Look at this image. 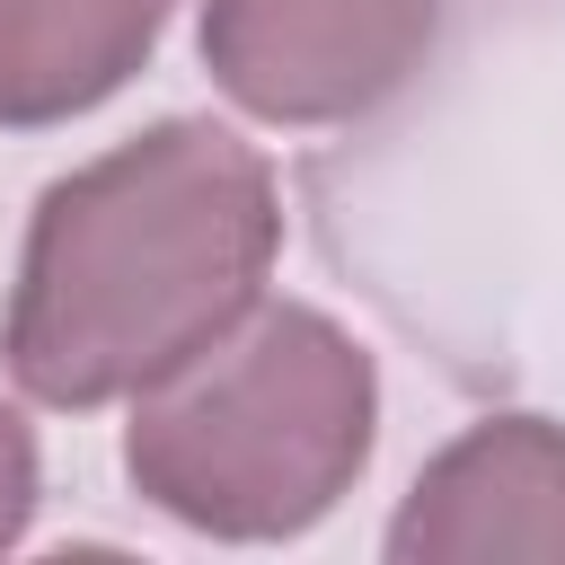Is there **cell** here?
<instances>
[{"mask_svg": "<svg viewBox=\"0 0 565 565\" xmlns=\"http://www.w3.org/2000/svg\"><path fill=\"white\" fill-rule=\"evenodd\" d=\"M274 256V159L212 115H159L35 194L0 309V371L53 415L141 397L265 300Z\"/></svg>", "mask_w": 565, "mask_h": 565, "instance_id": "6da1fadb", "label": "cell"}, {"mask_svg": "<svg viewBox=\"0 0 565 565\" xmlns=\"http://www.w3.org/2000/svg\"><path fill=\"white\" fill-rule=\"evenodd\" d=\"M380 371L309 300H256L124 415V477L194 539L274 547L318 530L371 468Z\"/></svg>", "mask_w": 565, "mask_h": 565, "instance_id": "7a4b0ae2", "label": "cell"}, {"mask_svg": "<svg viewBox=\"0 0 565 565\" xmlns=\"http://www.w3.org/2000/svg\"><path fill=\"white\" fill-rule=\"evenodd\" d=\"M441 9L450 0H194V53L238 115L327 132L371 124L424 79Z\"/></svg>", "mask_w": 565, "mask_h": 565, "instance_id": "3957f363", "label": "cell"}, {"mask_svg": "<svg viewBox=\"0 0 565 565\" xmlns=\"http://www.w3.org/2000/svg\"><path fill=\"white\" fill-rule=\"evenodd\" d=\"M380 547L388 565H565V424L477 415L424 459Z\"/></svg>", "mask_w": 565, "mask_h": 565, "instance_id": "277c9868", "label": "cell"}, {"mask_svg": "<svg viewBox=\"0 0 565 565\" xmlns=\"http://www.w3.org/2000/svg\"><path fill=\"white\" fill-rule=\"evenodd\" d=\"M177 0H0V132L97 115L141 79Z\"/></svg>", "mask_w": 565, "mask_h": 565, "instance_id": "5b68a950", "label": "cell"}, {"mask_svg": "<svg viewBox=\"0 0 565 565\" xmlns=\"http://www.w3.org/2000/svg\"><path fill=\"white\" fill-rule=\"evenodd\" d=\"M35 503H44V450H35V424H26L18 406H0V556L26 539Z\"/></svg>", "mask_w": 565, "mask_h": 565, "instance_id": "8992f818", "label": "cell"}]
</instances>
